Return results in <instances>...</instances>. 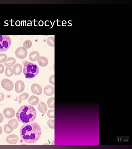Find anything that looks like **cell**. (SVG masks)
I'll return each mask as SVG.
<instances>
[{
	"instance_id": "obj_1",
	"label": "cell",
	"mask_w": 132,
	"mask_h": 149,
	"mask_svg": "<svg viewBox=\"0 0 132 149\" xmlns=\"http://www.w3.org/2000/svg\"><path fill=\"white\" fill-rule=\"evenodd\" d=\"M20 136L22 140L27 143H33L40 137L41 128L37 123L31 122L23 125L20 130Z\"/></svg>"
},
{
	"instance_id": "obj_2",
	"label": "cell",
	"mask_w": 132,
	"mask_h": 149,
	"mask_svg": "<svg viewBox=\"0 0 132 149\" xmlns=\"http://www.w3.org/2000/svg\"><path fill=\"white\" fill-rule=\"evenodd\" d=\"M16 115L19 122L26 124L32 122L35 120L36 116V112L32 106L25 105L19 108Z\"/></svg>"
},
{
	"instance_id": "obj_3",
	"label": "cell",
	"mask_w": 132,
	"mask_h": 149,
	"mask_svg": "<svg viewBox=\"0 0 132 149\" xmlns=\"http://www.w3.org/2000/svg\"><path fill=\"white\" fill-rule=\"evenodd\" d=\"M39 72V68L36 64L27 61L25 62L23 72L26 78H33L37 75Z\"/></svg>"
},
{
	"instance_id": "obj_4",
	"label": "cell",
	"mask_w": 132,
	"mask_h": 149,
	"mask_svg": "<svg viewBox=\"0 0 132 149\" xmlns=\"http://www.w3.org/2000/svg\"><path fill=\"white\" fill-rule=\"evenodd\" d=\"M11 40L7 35H0V52L7 50L11 44Z\"/></svg>"
},
{
	"instance_id": "obj_5",
	"label": "cell",
	"mask_w": 132,
	"mask_h": 149,
	"mask_svg": "<svg viewBox=\"0 0 132 149\" xmlns=\"http://www.w3.org/2000/svg\"><path fill=\"white\" fill-rule=\"evenodd\" d=\"M1 84L2 87L8 91L12 90L14 87L13 82L7 79L2 80L1 81Z\"/></svg>"
},
{
	"instance_id": "obj_6",
	"label": "cell",
	"mask_w": 132,
	"mask_h": 149,
	"mask_svg": "<svg viewBox=\"0 0 132 149\" xmlns=\"http://www.w3.org/2000/svg\"><path fill=\"white\" fill-rule=\"evenodd\" d=\"M15 53L18 58L20 59H24L26 57L27 55V51L24 47H20L16 49Z\"/></svg>"
},
{
	"instance_id": "obj_7",
	"label": "cell",
	"mask_w": 132,
	"mask_h": 149,
	"mask_svg": "<svg viewBox=\"0 0 132 149\" xmlns=\"http://www.w3.org/2000/svg\"><path fill=\"white\" fill-rule=\"evenodd\" d=\"M3 113L6 118L9 119L14 117L15 114V112L13 108H7L4 109Z\"/></svg>"
},
{
	"instance_id": "obj_8",
	"label": "cell",
	"mask_w": 132,
	"mask_h": 149,
	"mask_svg": "<svg viewBox=\"0 0 132 149\" xmlns=\"http://www.w3.org/2000/svg\"><path fill=\"white\" fill-rule=\"evenodd\" d=\"M31 89L32 93L37 95H39L42 93V89L41 87L37 83L32 84L31 86Z\"/></svg>"
},
{
	"instance_id": "obj_9",
	"label": "cell",
	"mask_w": 132,
	"mask_h": 149,
	"mask_svg": "<svg viewBox=\"0 0 132 149\" xmlns=\"http://www.w3.org/2000/svg\"><path fill=\"white\" fill-rule=\"evenodd\" d=\"M24 84L22 81L19 80L16 82L15 90L17 93H20L22 92L24 90Z\"/></svg>"
},
{
	"instance_id": "obj_10",
	"label": "cell",
	"mask_w": 132,
	"mask_h": 149,
	"mask_svg": "<svg viewBox=\"0 0 132 149\" xmlns=\"http://www.w3.org/2000/svg\"><path fill=\"white\" fill-rule=\"evenodd\" d=\"M19 140L18 137L15 134H11L8 136L6 138V141L11 144H15L17 143Z\"/></svg>"
},
{
	"instance_id": "obj_11",
	"label": "cell",
	"mask_w": 132,
	"mask_h": 149,
	"mask_svg": "<svg viewBox=\"0 0 132 149\" xmlns=\"http://www.w3.org/2000/svg\"><path fill=\"white\" fill-rule=\"evenodd\" d=\"M13 73L16 75L20 74L22 72V67L19 63L16 64L13 68Z\"/></svg>"
},
{
	"instance_id": "obj_12",
	"label": "cell",
	"mask_w": 132,
	"mask_h": 149,
	"mask_svg": "<svg viewBox=\"0 0 132 149\" xmlns=\"http://www.w3.org/2000/svg\"><path fill=\"white\" fill-rule=\"evenodd\" d=\"M54 88L50 85L46 86L44 89V93L47 96L52 95L54 94Z\"/></svg>"
},
{
	"instance_id": "obj_13",
	"label": "cell",
	"mask_w": 132,
	"mask_h": 149,
	"mask_svg": "<svg viewBox=\"0 0 132 149\" xmlns=\"http://www.w3.org/2000/svg\"><path fill=\"white\" fill-rule=\"evenodd\" d=\"M15 59L13 57H9L4 62V64L6 67H11L13 66L15 63Z\"/></svg>"
},
{
	"instance_id": "obj_14",
	"label": "cell",
	"mask_w": 132,
	"mask_h": 149,
	"mask_svg": "<svg viewBox=\"0 0 132 149\" xmlns=\"http://www.w3.org/2000/svg\"><path fill=\"white\" fill-rule=\"evenodd\" d=\"M37 107L40 112L43 113H45L47 109L46 104L42 101H40Z\"/></svg>"
},
{
	"instance_id": "obj_15",
	"label": "cell",
	"mask_w": 132,
	"mask_h": 149,
	"mask_svg": "<svg viewBox=\"0 0 132 149\" xmlns=\"http://www.w3.org/2000/svg\"><path fill=\"white\" fill-rule=\"evenodd\" d=\"M39 54L36 51L31 52L29 55L30 60L32 61H35L38 60L39 58Z\"/></svg>"
},
{
	"instance_id": "obj_16",
	"label": "cell",
	"mask_w": 132,
	"mask_h": 149,
	"mask_svg": "<svg viewBox=\"0 0 132 149\" xmlns=\"http://www.w3.org/2000/svg\"><path fill=\"white\" fill-rule=\"evenodd\" d=\"M39 101V98L37 97L32 95L29 98L28 100V102L31 105H35L38 103Z\"/></svg>"
},
{
	"instance_id": "obj_17",
	"label": "cell",
	"mask_w": 132,
	"mask_h": 149,
	"mask_svg": "<svg viewBox=\"0 0 132 149\" xmlns=\"http://www.w3.org/2000/svg\"><path fill=\"white\" fill-rule=\"evenodd\" d=\"M39 65L41 67L46 66L48 63V61L46 57L44 56H40L38 60Z\"/></svg>"
},
{
	"instance_id": "obj_18",
	"label": "cell",
	"mask_w": 132,
	"mask_h": 149,
	"mask_svg": "<svg viewBox=\"0 0 132 149\" xmlns=\"http://www.w3.org/2000/svg\"><path fill=\"white\" fill-rule=\"evenodd\" d=\"M8 123L12 126L13 129L16 128L19 125V122L15 118L9 120Z\"/></svg>"
},
{
	"instance_id": "obj_19",
	"label": "cell",
	"mask_w": 132,
	"mask_h": 149,
	"mask_svg": "<svg viewBox=\"0 0 132 149\" xmlns=\"http://www.w3.org/2000/svg\"><path fill=\"white\" fill-rule=\"evenodd\" d=\"M13 130L12 126L9 124H6L4 126V130L6 133L9 134L11 133Z\"/></svg>"
},
{
	"instance_id": "obj_20",
	"label": "cell",
	"mask_w": 132,
	"mask_h": 149,
	"mask_svg": "<svg viewBox=\"0 0 132 149\" xmlns=\"http://www.w3.org/2000/svg\"><path fill=\"white\" fill-rule=\"evenodd\" d=\"M54 97H51L49 98L47 101V104L48 107L50 108H54Z\"/></svg>"
},
{
	"instance_id": "obj_21",
	"label": "cell",
	"mask_w": 132,
	"mask_h": 149,
	"mask_svg": "<svg viewBox=\"0 0 132 149\" xmlns=\"http://www.w3.org/2000/svg\"><path fill=\"white\" fill-rule=\"evenodd\" d=\"M29 96V94L27 93H24L20 95L19 97V103L20 104L23 100L27 99Z\"/></svg>"
},
{
	"instance_id": "obj_22",
	"label": "cell",
	"mask_w": 132,
	"mask_h": 149,
	"mask_svg": "<svg viewBox=\"0 0 132 149\" xmlns=\"http://www.w3.org/2000/svg\"><path fill=\"white\" fill-rule=\"evenodd\" d=\"M48 45L50 46L54 47V38L53 36L48 37L47 40Z\"/></svg>"
},
{
	"instance_id": "obj_23",
	"label": "cell",
	"mask_w": 132,
	"mask_h": 149,
	"mask_svg": "<svg viewBox=\"0 0 132 149\" xmlns=\"http://www.w3.org/2000/svg\"><path fill=\"white\" fill-rule=\"evenodd\" d=\"M13 73V70L11 67H6L5 72V74L6 76L10 77L12 76Z\"/></svg>"
},
{
	"instance_id": "obj_24",
	"label": "cell",
	"mask_w": 132,
	"mask_h": 149,
	"mask_svg": "<svg viewBox=\"0 0 132 149\" xmlns=\"http://www.w3.org/2000/svg\"><path fill=\"white\" fill-rule=\"evenodd\" d=\"M32 44V42L30 40H27L24 42L23 44V46L26 49H28L31 47Z\"/></svg>"
},
{
	"instance_id": "obj_25",
	"label": "cell",
	"mask_w": 132,
	"mask_h": 149,
	"mask_svg": "<svg viewBox=\"0 0 132 149\" xmlns=\"http://www.w3.org/2000/svg\"><path fill=\"white\" fill-rule=\"evenodd\" d=\"M47 124L49 127L51 129L54 128V119H49L47 121Z\"/></svg>"
},
{
	"instance_id": "obj_26",
	"label": "cell",
	"mask_w": 132,
	"mask_h": 149,
	"mask_svg": "<svg viewBox=\"0 0 132 149\" xmlns=\"http://www.w3.org/2000/svg\"><path fill=\"white\" fill-rule=\"evenodd\" d=\"M7 59V56L4 53H0V63L5 62Z\"/></svg>"
},
{
	"instance_id": "obj_27",
	"label": "cell",
	"mask_w": 132,
	"mask_h": 149,
	"mask_svg": "<svg viewBox=\"0 0 132 149\" xmlns=\"http://www.w3.org/2000/svg\"><path fill=\"white\" fill-rule=\"evenodd\" d=\"M47 115L50 118H54V110L52 109L50 110L47 113Z\"/></svg>"
},
{
	"instance_id": "obj_28",
	"label": "cell",
	"mask_w": 132,
	"mask_h": 149,
	"mask_svg": "<svg viewBox=\"0 0 132 149\" xmlns=\"http://www.w3.org/2000/svg\"><path fill=\"white\" fill-rule=\"evenodd\" d=\"M54 75H52L51 76L49 79V81L50 83L54 85Z\"/></svg>"
},
{
	"instance_id": "obj_29",
	"label": "cell",
	"mask_w": 132,
	"mask_h": 149,
	"mask_svg": "<svg viewBox=\"0 0 132 149\" xmlns=\"http://www.w3.org/2000/svg\"><path fill=\"white\" fill-rule=\"evenodd\" d=\"M4 66L0 63V74L3 73L4 71Z\"/></svg>"
},
{
	"instance_id": "obj_30",
	"label": "cell",
	"mask_w": 132,
	"mask_h": 149,
	"mask_svg": "<svg viewBox=\"0 0 132 149\" xmlns=\"http://www.w3.org/2000/svg\"><path fill=\"white\" fill-rule=\"evenodd\" d=\"M4 94L2 93H0V101H3L4 99Z\"/></svg>"
},
{
	"instance_id": "obj_31",
	"label": "cell",
	"mask_w": 132,
	"mask_h": 149,
	"mask_svg": "<svg viewBox=\"0 0 132 149\" xmlns=\"http://www.w3.org/2000/svg\"><path fill=\"white\" fill-rule=\"evenodd\" d=\"M4 119V118L3 115L0 112V123L2 122Z\"/></svg>"
},
{
	"instance_id": "obj_32",
	"label": "cell",
	"mask_w": 132,
	"mask_h": 149,
	"mask_svg": "<svg viewBox=\"0 0 132 149\" xmlns=\"http://www.w3.org/2000/svg\"><path fill=\"white\" fill-rule=\"evenodd\" d=\"M2 132V126H0V135Z\"/></svg>"
},
{
	"instance_id": "obj_33",
	"label": "cell",
	"mask_w": 132,
	"mask_h": 149,
	"mask_svg": "<svg viewBox=\"0 0 132 149\" xmlns=\"http://www.w3.org/2000/svg\"><path fill=\"white\" fill-rule=\"evenodd\" d=\"M0 88H1V87H0Z\"/></svg>"
}]
</instances>
